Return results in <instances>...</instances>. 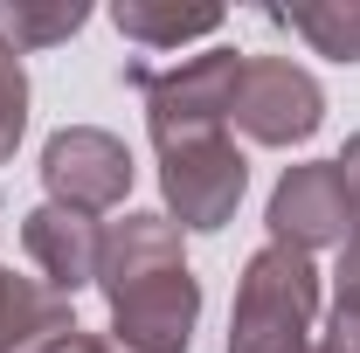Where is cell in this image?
I'll return each mask as SVG.
<instances>
[{
	"label": "cell",
	"instance_id": "obj_1",
	"mask_svg": "<svg viewBox=\"0 0 360 353\" xmlns=\"http://www.w3.org/2000/svg\"><path fill=\"white\" fill-rule=\"evenodd\" d=\"M104 291L118 312V353H187V326H194V277L180 264V243L160 215H132L104 250Z\"/></svg>",
	"mask_w": 360,
	"mask_h": 353
},
{
	"label": "cell",
	"instance_id": "obj_2",
	"mask_svg": "<svg viewBox=\"0 0 360 353\" xmlns=\"http://www.w3.org/2000/svg\"><path fill=\"white\" fill-rule=\"evenodd\" d=\"M312 305L319 277L305 250L270 243L264 257H250V277L236 291V326H229V353H312Z\"/></svg>",
	"mask_w": 360,
	"mask_h": 353
},
{
	"label": "cell",
	"instance_id": "obj_3",
	"mask_svg": "<svg viewBox=\"0 0 360 353\" xmlns=\"http://www.w3.org/2000/svg\"><path fill=\"white\" fill-rule=\"evenodd\" d=\"M319 111H326V97H319V84L298 70V63H284V56H243L229 118L257 139V146L312 139L319 132Z\"/></svg>",
	"mask_w": 360,
	"mask_h": 353
},
{
	"label": "cell",
	"instance_id": "obj_4",
	"mask_svg": "<svg viewBox=\"0 0 360 353\" xmlns=\"http://www.w3.org/2000/svg\"><path fill=\"white\" fill-rule=\"evenodd\" d=\"M160 160H167V201L180 208V222L187 229H222L229 208L243 201V153L222 132H201V139L160 146Z\"/></svg>",
	"mask_w": 360,
	"mask_h": 353
},
{
	"label": "cell",
	"instance_id": "obj_5",
	"mask_svg": "<svg viewBox=\"0 0 360 353\" xmlns=\"http://www.w3.org/2000/svg\"><path fill=\"white\" fill-rule=\"evenodd\" d=\"M270 229L284 250H319V243H347L354 229V187L340 174V160L291 167L270 194Z\"/></svg>",
	"mask_w": 360,
	"mask_h": 353
},
{
	"label": "cell",
	"instance_id": "obj_6",
	"mask_svg": "<svg viewBox=\"0 0 360 353\" xmlns=\"http://www.w3.org/2000/svg\"><path fill=\"white\" fill-rule=\"evenodd\" d=\"M42 180L56 201H70V215H90V208H111L125 187H132V160L111 132H56L42 153Z\"/></svg>",
	"mask_w": 360,
	"mask_h": 353
},
{
	"label": "cell",
	"instance_id": "obj_7",
	"mask_svg": "<svg viewBox=\"0 0 360 353\" xmlns=\"http://www.w3.org/2000/svg\"><path fill=\"white\" fill-rule=\"evenodd\" d=\"M28 257L42 264V277H49V291H77L90 270H97V236H90V222L84 215H70V208H35L28 215Z\"/></svg>",
	"mask_w": 360,
	"mask_h": 353
},
{
	"label": "cell",
	"instance_id": "obj_8",
	"mask_svg": "<svg viewBox=\"0 0 360 353\" xmlns=\"http://www.w3.org/2000/svg\"><path fill=\"white\" fill-rule=\"evenodd\" d=\"M63 333H70V305H63V291L0 270V353L28 347V340H63Z\"/></svg>",
	"mask_w": 360,
	"mask_h": 353
},
{
	"label": "cell",
	"instance_id": "obj_9",
	"mask_svg": "<svg viewBox=\"0 0 360 353\" xmlns=\"http://www.w3.org/2000/svg\"><path fill=\"white\" fill-rule=\"evenodd\" d=\"M111 21H118V35H132L146 49H180L187 35H215L222 28L215 7H139V0H125Z\"/></svg>",
	"mask_w": 360,
	"mask_h": 353
},
{
	"label": "cell",
	"instance_id": "obj_10",
	"mask_svg": "<svg viewBox=\"0 0 360 353\" xmlns=\"http://www.w3.org/2000/svg\"><path fill=\"white\" fill-rule=\"evenodd\" d=\"M277 21H291L319 56L360 63V0H326V7H284Z\"/></svg>",
	"mask_w": 360,
	"mask_h": 353
},
{
	"label": "cell",
	"instance_id": "obj_11",
	"mask_svg": "<svg viewBox=\"0 0 360 353\" xmlns=\"http://www.w3.org/2000/svg\"><path fill=\"white\" fill-rule=\"evenodd\" d=\"M84 28V7H0V49L21 56V49H42L63 42Z\"/></svg>",
	"mask_w": 360,
	"mask_h": 353
},
{
	"label": "cell",
	"instance_id": "obj_12",
	"mask_svg": "<svg viewBox=\"0 0 360 353\" xmlns=\"http://www.w3.org/2000/svg\"><path fill=\"white\" fill-rule=\"evenodd\" d=\"M340 174L354 187V229H347V257H340V305H360V139L347 146Z\"/></svg>",
	"mask_w": 360,
	"mask_h": 353
},
{
	"label": "cell",
	"instance_id": "obj_13",
	"mask_svg": "<svg viewBox=\"0 0 360 353\" xmlns=\"http://www.w3.org/2000/svg\"><path fill=\"white\" fill-rule=\"evenodd\" d=\"M21 104H28V84H21V63L0 49V160L14 153V139H21Z\"/></svg>",
	"mask_w": 360,
	"mask_h": 353
}]
</instances>
